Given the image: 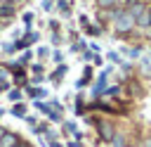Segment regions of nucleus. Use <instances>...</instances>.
<instances>
[{
  "instance_id": "1",
  "label": "nucleus",
  "mask_w": 151,
  "mask_h": 147,
  "mask_svg": "<svg viewBox=\"0 0 151 147\" xmlns=\"http://www.w3.org/2000/svg\"><path fill=\"white\" fill-rule=\"evenodd\" d=\"M113 17H116V19H113V26H116V31H118V33H127V31L137 24V21H134V17H132L130 12H116Z\"/></svg>"
},
{
  "instance_id": "2",
  "label": "nucleus",
  "mask_w": 151,
  "mask_h": 147,
  "mask_svg": "<svg viewBox=\"0 0 151 147\" xmlns=\"http://www.w3.org/2000/svg\"><path fill=\"white\" fill-rule=\"evenodd\" d=\"M21 140H19V135H14V133H2V138H0V147H14V145H19Z\"/></svg>"
},
{
  "instance_id": "3",
  "label": "nucleus",
  "mask_w": 151,
  "mask_h": 147,
  "mask_svg": "<svg viewBox=\"0 0 151 147\" xmlns=\"http://www.w3.org/2000/svg\"><path fill=\"white\" fill-rule=\"evenodd\" d=\"M120 0H97V5L101 7V9H111V7H116Z\"/></svg>"
},
{
  "instance_id": "4",
  "label": "nucleus",
  "mask_w": 151,
  "mask_h": 147,
  "mask_svg": "<svg viewBox=\"0 0 151 147\" xmlns=\"http://www.w3.org/2000/svg\"><path fill=\"white\" fill-rule=\"evenodd\" d=\"M99 128H101V135H104L106 140H111V138H113V133H111V126H109V123H101Z\"/></svg>"
},
{
  "instance_id": "5",
  "label": "nucleus",
  "mask_w": 151,
  "mask_h": 147,
  "mask_svg": "<svg viewBox=\"0 0 151 147\" xmlns=\"http://www.w3.org/2000/svg\"><path fill=\"white\" fill-rule=\"evenodd\" d=\"M12 114H14V116H24V114H26V107H24V104H14Z\"/></svg>"
},
{
  "instance_id": "6",
  "label": "nucleus",
  "mask_w": 151,
  "mask_h": 147,
  "mask_svg": "<svg viewBox=\"0 0 151 147\" xmlns=\"http://www.w3.org/2000/svg\"><path fill=\"white\" fill-rule=\"evenodd\" d=\"M14 9H12V5H0V17H9Z\"/></svg>"
},
{
  "instance_id": "7",
  "label": "nucleus",
  "mask_w": 151,
  "mask_h": 147,
  "mask_svg": "<svg viewBox=\"0 0 151 147\" xmlns=\"http://www.w3.org/2000/svg\"><path fill=\"white\" fill-rule=\"evenodd\" d=\"M19 97H21V90H12L9 92V100H19Z\"/></svg>"
},
{
  "instance_id": "8",
  "label": "nucleus",
  "mask_w": 151,
  "mask_h": 147,
  "mask_svg": "<svg viewBox=\"0 0 151 147\" xmlns=\"http://www.w3.org/2000/svg\"><path fill=\"white\" fill-rule=\"evenodd\" d=\"M139 2H142V0H125V5H130V7H132V5H139Z\"/></svg>"
},
{
  "instance_id": "9",
  "label": "nucleus",
  "mask_w": 151,
  "mask_h": 147,
  "mask_svg": "<svg viewBox=\"0 0 151 147\" xmlns=\"http://www.w3.org/2000/svg\"><path fill=\"white\" fill-rule=\"evenodd\" d=\"M5 88H7V83H5V81H0V90H5Z\"/></svg>"
},
{
  "instance_id": "10",
  "label": "nucleus",
  "mask_w": 151,
  "mask_h": 147,
  "mask_svg": "<svg viewBox=\"0 0 151 147\" xmlns=\"http://www.w3.org/2000/svg\"><path fill=\"white\" fill-rule=\"evenodd\" d=\"M144 147H151V138H149V140H144Z\"/></svg>"
},
{
  "instance_id": "11",
  "label": "nucleus",
  "mask_w": 151,
  "mask_h": 147,
  "mask_svg": "<svg viewBox=\"0 0 151 147\" xmlns=\"http://www.w3.org/2000/svg\"><path fill=\"white\" fill-rule=\"evenodd\" d=\"M14 147H26V145H21V142H19V145H14Z\"/></svg>"
},
{
  "instance_id": "12",
  "label": "nucleus",
  "mask_w": 151,
  "mask_h": 147,
  "mask_svg": "<svg viewBox=\"0 0 151 147\" xmlns=\"http://www.w3.org/2000/svg\"><path fill=\"white\" fill-rule=\"evenodd\" d=\"M2 133H5V130H2V128H0V138H2Z\"/></svg>"
},
{
  "instance_id": "13",
  "label": "nucleus",
  "mask_w": 151,
  "mask_h": 147,
  "mask_svg": "<svg viewBox=\"0 0 151 147\" xmlns=\"http://www.w3.org/2000/svg\"><path fill=\"white\" fill-rule=\"evenodd\" d=\"M149 31H151V19H149Z\"/></svg>"
},
{
  "instance_id": "14",
  "label": "nucleus",
  "mask_w": 151,
  "mask_h": 147,
  "mask_svg": "<svg viewBox=\"0 0 151 147\" xmlns=\"http://www.w3.org/2000/svg\"><path fill=\"white\" fill-rule=\"evenodd\" d=\"M0 116H2V109H0Z\"/></svg>"
},
{
  "instance_id": "15",
  "label": "nucleus",
  "mask_w": 151,
  "mask_h": 147,
  "mask_svg": "<svg viewBox=\"0 0 151 147\" xmlns=\"http://www.w3.org/2000/svg\"><path fill=\"white\" fill-rule=\"evenodd\" d=\"M9 2H17V0H9Z\"/></svg>"
}]
</instances>
